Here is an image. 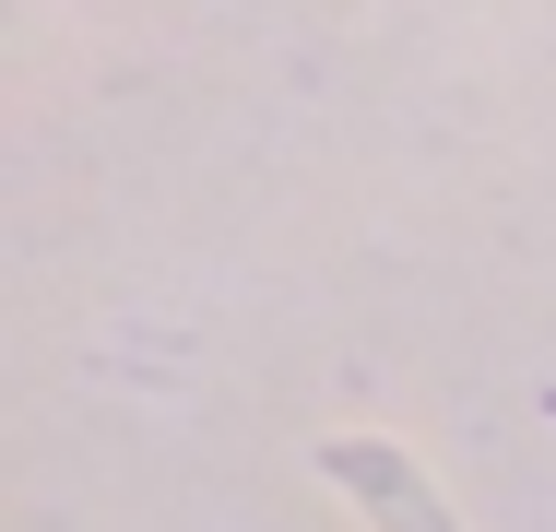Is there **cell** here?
Returning a JSON list of instances; mask_svg holds the SVG:
<instances>
[{
  "label": "cell",
  "instance_id": "1",
  "mask_svg": "<svg viewBox=\"0 0 556 532\" xmlns=\"http://www.w3.org/2000/svg\"><path fill=\"white\" fill-rule=\"evenodd\" d=\"M320 461H332L343 497H367V521H379V532H450V509L403 473V449H379V438H332Z\"/></svg>",
  "mask_w": 556,
  "mask_h": 532
}]
</instances>
